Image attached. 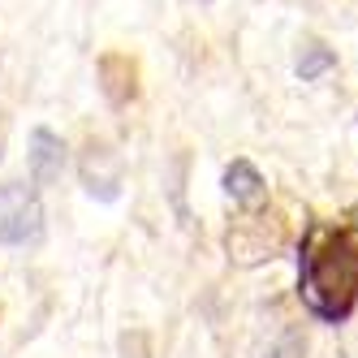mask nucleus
Returning <instances> with one entry per match:
<instances>
[{
  "mask_svg": "<svg viewBox=\"0 0 358 358\" xmlns=\"http://www.w3.org/2000/svg\"><path fill=\"white\" fill-rule=\"evenodd\" d=\"M298 294L328 324H341L358 302V234L341 224H311L298 255Z\"/></svg>",
  "mask_w": 358,
  "mask_h": 358,
  "instance_id": "obj_1",
  "label": "nucleus"
},
{
  "mask_svg": "<svg viewBox=\"0 0 358 358\" xmlns=\"http://www.w3.org/2000/svg\"><path fill=\"white\" fill-rule=\"evenodd\" d=\"M43 238L39 186L5 182L0 186V246H35Z\"/></svg>",
  "mask_w": 358,
  "mask_h": 358,
  "instance_id": "obj_2",
  "label": "nucleus"
},
{
  "mask_svg": "<svg viewBox=\"0 0 358 358\" xmlns=\"http://www.w3.org/2000/svg\"><path fill=\"white\" fill-rule=\"evenodd\" d=\"M78 169H83L87 194L104 199V203H113V199L121 194V160H117V151H108L104 143H87Z\"/></svg>",
  "mask_w": 358,
  "mask_h": 358,
  "instance_id": "obj_3",
  "label": "nucleus"
},
{
  "mask_svg": "<svg viewBox=\"0 0 358 358\" xmlns=\"http://www.w3.org/2000/svg\"><path fill=\"white\" fill-rule=\"evenodd\" d=\"M27 164H31V186H52L57 177H61V169H65V143H61V134H52L48 125L31 130Z\"/></svg>",
  "mask_w": 358,
  "mask_h": 358,
  "instance_id": "obj_4",
  "label": "nucleus"
},
{
  "mask_svg": "<svg viewBox=\"0 0 358 358\" xmlns=\"http://www.w3.org/2000/svg\"><path fill=\"white\" fill-rule=\"evenodd\" d=\"M224 194L234 199L242 212H259L268 203V186H264L259 169H255L250 160H234L224 169Z\"/></svg>",
  "mask_w": 358,
  "mask_h": 358,
  "instance_id": "obj_5",
  "label": "nucleus"
},
{
  "mask_svg": "<svg viewBox=\"0 0 358 358\" xmlns=\"http://www.w3.org/2000/svg\"><path fill=\"white\" fill-rule=\"evenodd\" d=\"M332 65H337L332 48H324V43H306L302 57H298V78H302V83H315V78H324Z\"/></svg>",
  "mask_w": 358,
  "mask_h": 358,
  "instance_id": "obj_6",
  "label": "nucleus"
},
{
  "mask_svg": "<svg viewBox=\"0 0 358 358\" xmlns=\"http://www.w3.org/2000/svg\"><path fill=\"white\" fill-rule=\"evenodd\" d=\"M268 358H302V337L298 332H285V337L268 350Z\"/></svg>",
  "mask_w": 358,
  "mask_h": 358,
  "instance_id": "obj_7",
  "label": "nucleus"
}]
</instances>
